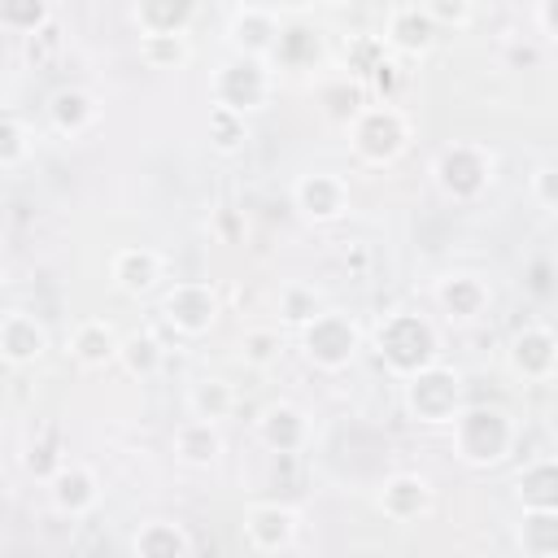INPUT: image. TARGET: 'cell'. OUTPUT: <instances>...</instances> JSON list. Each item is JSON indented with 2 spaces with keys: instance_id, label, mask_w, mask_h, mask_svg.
<instances>
[{
  "instance_id": "1",
  "label": "cell",
  "mask_w": 558,
  "mask_h": 558,
  "mask_svg": "<svg viewBox=\"0 0 558 558\" xmlns=\"http://www.w3.org/2000/svg\"><path fill=\"white\" fill-rule=\"evenodd\" d=\"M375 353L384 357V366L392 375H414L423 366L436 362L440 353V340H436V327L423 318V314H410V310H397L388 314L379 327H375Z\"/></svg>"
},
{
  "instance_id": "2",
  "label": "cell",
  "mask_w": 558,
  "mask_h": 558,
  "mask_svg": "<svg viewBox=\"0 0 558 558\" xmlns=\"http://www.w3.org/2000/svg\"><path fill=\"white\" fill-rule=\"evenodd\" d=\"M453 440H458V458L471 466H488L501 462L514 445V423L506 410L497 405H480V410H458L453 414Z\"/></svg>"
},
{
  "instance_id": "3",
  "label": "cell",
  "mask_w": 558,
  "mask_h": 558,
  "mask_svg": "<svg viewBox=\"0 0 558 558\" xmlns=\"http://www.w3.org/2000/svg\"><path fill=\"white\" fill-rule=\"evenodd\" d=\"M349 135H353V153L362 157V161H371V166H384V161H392L405 144H410V122H405V113L397 109V105H362L349 122Z\"/></svg>"
},
{
  "instance_id": "4",
  "label": "cell",
  "mask_w": 558,
  "mask_h": 558,
  "mask_svg": "<svg viewBox=\"0 0 558 558\" xmlns=\"http://www.w3.org/2000/svg\"><path fill=\"white\" fill-rule=\"evenodd\" d=\"M301 327H305L301 349H305V357H310L314 366H323V371L349 366L353 353H357V344H362V331H357L353 318L340 314V310H318V314H314L310 323H301Z\"/></svg>"
},
{
  "instance_id": "5",
  "label": "cell",
  "mask_w": 558,
  "mask_h": 558,
  "mask_svg": "<svg viewBox=\"0 0 558 558\" xmlns=\"http://www.w3.org/2000/svg\"><path fill=\"white\" fill-rule=\"evenodd\" d=\"M405 405L418 423H453V414L462 410V379L432 362L405 375Z\"/></svg>"
},
{
  "instance_id": "6",
  "label": "cell",
  "mask_w": 558,
  "mask_h": 558,
  "mask_svg": "<svg viewBox=\"0 0 558 558\" xmlns=\"http://www.w3.org/2000/svg\"><path fill=\"white\" fill-rule=\"evenodd\" d=\"M270 96V70H266V57H248L240 52L235 61H227L214 78V105L218 109H231V113H253L262 109V100Z\"/></svg>"
},
{
  "instance_id": "7",
  "label": "cell",
  "mask_w": 558,
  "mask_h": 558,
  "mask_svg": "<svg viewBox=\"0 0 558 558\" xmlns=\"http://www.w3.org/2000/svg\"><path fill=\"white\" fill-rule=\"evenodd\" d=\"M432 174H436L445 196L471 201L493 183V153L480 148V144H449V148H440Z\"/></svg>"
},
{
  "instance_id": "8",
  "label": "cell",
  "mask_w": 558,
  "mask_h": 558,
  "mask_svg": "<svg viewBox=\"0 0 558 558\" xmlns=\"http://www.w3.org/2000/svg\"><path fill=\"white\" fill-rule=\"evenodd\" d=\"M161 318L179 331V336H201L214 327L218 318V296L209 283H174L161 301Z\"/></svg>"
},
{
  "instance_id": "9",
  "label": "cell",
  "mask_w": 558,
  "mask_h": 558,
  "mask_svg": "<svg viewBox=\"0 0 558 558\" xmlns=\"http://www.w3.org/2000/svg\"><path fill=\"white\" fill-rule=\"evenodd\" d=\"M292 201L301 209V218L310 222H336L344 209H349V187L340 174H327V170H310L292 183Z\"/></svg>"
},
{
  "instance_id": "10",
  "label": "cell",
  "mask_w": 558,
  "mask_h": 558,
  "mask_svg": "<svg viewBox=\"0 0 558 558\" xmlns=\"http://www.w3.org/2000/svg\"><path fill=\"white\" fill-rule=\"evenodd\" d=\"M44 349H48V331L35 314L13 310V314L0 318V357L9 366H31V362L44 357Z\"/></svg>"
},
{
  "instance_id": "11",
  "label": "cell",
  "mask_w": 558,
  "mask_h": 558,
  "mask_svg": "<svg viewBox=\"0 0 558 558\" xmlns=\"http://www.w3.org/2000/svg\"><path fill=\"white\" fill-rule=\"evenodd\" d=\"M109 270H113V283L126 296H144L161 279V253H153V248H118Z\"/></svg>"
},
{
  "instance_id": "12",
  "label": "cell",
  "mask_w": 558,
  "mask_h": 558,
  "mask_svg": "<svg viewBox=\"0 0 558 558\" xmlns=\"http://www.w3.org/2000/svg\"><path fill=\"white\" fill-rule=\"evenodd\" d=\"M384 44L397 48V52H405V57H423V52H432V44H436V22H432L418 4L397 9L392 22H388Z\"/></svg>"
},
{
  "instance_id": "13",
  "label": "cell",
  "mask_w": 558,
  "mask_h": 558,
  "mask_svg": "<svg viewBox=\"0 0 558 558\" xmlns=\"http://www.w3.org/2000/svg\"><path fill=\"white\" fill-rule=\"evenodd\" d=\"M510 366L523 379H549L554 375V336L549 327H527L510 344Z\"/></svg>"
},
{
  "instance_id": "14",
  "label": "cell",
  "mask_w": 558,
  "mask_h": 558,
  "mask_svg": "<svg viewBox=\"0 0 558 558\" xmlns=\"http://www.w3.org/2000/svg\"><path fill=\"white\" fill-rule=\"evenodd\" d=\"M118 344H122V336L105 318H83L74 327V336H70V353L83 366H109V362H118Z\"/></svg>"
},
{
  "instance_id": "15",
  "label": "cell",
  "mask_w": 558,
  "mask_h": 558,
  "mask_svg": "<svg viewBox=\"0 0 558 558\" xmlns=\"http://www.w3.org/2000/svg\"><path fill=\"white\" fill-rule=\"evenodd\" d=\"M436 301L445 305V314H453L458 323H471L484 314L488 305V288L475 279V275H445L436 283Z\"/></svg>"
},
{
  "instance_id": "16",
  "label": "cell",
  "mask_w": 558,
  "mask_h": 558,
  "mask_svg": "<svg viewBox=\"0 0 558 558\" xmlns=\"http://www.w3.org/2000/svg\"><path fill=\"white\" fill-rule=\"evenodd\" d=\"M231 39L248 57H270V48L279 39V22L266 9H240L235 22H231Z\"/></svg>"
},
{
  "instance_id": "17",
  "label": "cell",
  "mask_w": 558,
  "mask_h": 558,
  "mask_svg": "<svg viewBox=\"0 0 558 558\" xmlns=\"http://www.w3.org/2000/svg\"><path fill=\"white\" fill-rule=\"evenodd\" d=\"M257 432H262V440L270 445V449H301V440H305V414L296 410V405H288V401H279V405H270L262 418H257Z\"/></svg>"
},
{
  "instance_id": "18",
  "label": "cell",
  "mask_w": 558,
  "mask_h": 558,
  "mask_svg": "<svg viewBox=\"0 0 558 558\" xmlns=\"http://www.w3.org/2000/svg\"><path fill=\"white\" fill-rule=\"evenodd\" d=\"M174 449H179V458L187 462V466H209V462H218V453H222V440H218V427L209 423V418H187L179 432H174Z\"/></svg>"
},
{
  "instance_id": "19",
  "label": "cell",
  "mask_w": 558,
  "mask_h": 558,
  "mask_svg": "<svg viewBox=\"0 0 558 558\" xmlns=\"http://www.w3.org/2000/svg\"><path fill=\"white\" fill-rule=\"evenodd\" d=\"M192 17V0H135L140 35H183Z\"/></svg>"
},
{
  "instance_id": "20",
  "label": "cell",
  "mask_w": 558,
  "mask_h": 558,
  "mask_svg": "<svg viewBox=\"0 0 558 558\" xmlns=\"http://www.w3.org/2000/svg\"><path fill=\"white\" fill-rule=\"evenodd\" d=\"M48 118H52V126H57L61 135H83V131L96 122V105H92L87 92L61 87V92L52 96V105H48Z\"/></svg>"
},
{
  "instance_id": "21",
  "label": "cell",
  "mask_w": 558,
  "mask_h": 558,
  "mask_svg": "<svg viewBox=\"0 0 558 558\" xmlns=\"http://www.w3.org/2000/svg\"><path fill=\"white\" fill-rule=\"evenodd\" d=\"M379 506H384L397 523L423 514V510H427V480H423V475H392V480L384 484Z\"/></svg>"
},
{
  "instance_id": "22",
  "label": "cell",
  "mask_w": 558,
  "mask_h": 558,
  "mask_svg": "<svg viewBox=\"0 0 558 558\" xmlns=\"http://www.w3.org/2000/svg\"><path fill=\"white\" fill-rule=\"evenodd\" d=\"M52 497H57L61 510H74L78 514V510H87L96 501V484H92V475L83 466H61L52 475Z\"/></svg>"
},
{
  "instance_id": "23",
  "label": "cell",
  "mask_w": 558,
  "mask_h": 558,
  "mask_svg": "<svg viewBox=\"0 0 558 558\" xmlns=\"http://www.w3.org/2000/svg\"><path fill=\"white\" fill-rule=\"evenodd\" d=\"M187 405H192V414H196V418L218 423V418H227V414H231L235 392H231V384H227V379H201V384L187 392Z\"/></svg>"
},
{
  "instance_id": "24",
  "label": "cell",
  "mask_w": 558,
  "mask_h": 558,
  "mask_svg": "<svg viewBox=\"0 0 558 558\" xmlns=\"http://www.w3.org/2000/svg\"><path fill=\"white\" fill-rule=\"evenodd\" d=\"M118 362H126L131 375H153L161 366V349H157L153 336H126L118 344Z\"/></svg>"
},
{
  "instance_id": "25",
  "label": "cell",
  "mask_w": 558,
  "mask_h": 558,
  "mask_svg": "<svg viewBox=\"0 0 558 558\" xmlns=\"http://www.w3.org/2000/svg\"><path fill=\"white\" fill-rule=\"evenodd\" d=\"M48 17V4L44 0H0V22L17 35H35Z\"/></svg>"
},
{
  "instance_id": "26",
  "label": "cell",
  "mask_w": 558,
  "mask_h": 558,
  "mask_svg": "<svg viewBox=\"0 0 558 558\" xmlns=\"http://www.w3.org/2000/svg\"><path fill=\"white\" fill-rule=\"evenodd\" d=\"M140 52L148 65H179L187 61V35H140Z\"/></svg>"
},
{
  "instance_id": "27",
  "label": "cell",
  "mask_w": 558,
  "mask_h": 558,
  "mask_svg": "<svg viewBox=\"0 0 558 558\" xmlns=\"http://www.w3.org/2000/svg\"><path fill=\"white\" fill-rule=\"evenodd\" d=\"M279 331L275 327H253V331H244V340H240V357L248 362V366H270V362H279Z\"/></svg>"
},
{
  "instance_id": "28",
  "label": "cell",
  "mask_w": 558,
  "mask_h": 558,
  "mask_svg": "<svg viewBox=\"0 0 558 558\" xmlns=\"http://www.w3.org/2000/svg\"><path fill=\"white\" fill-rule=\"evenodd\" d=\"M209 131L218 135L214 144H218L222 153H235V148L244 144V118L231 113V109H218V105H214V113H209Z\"/></svg>"
},
{
  "instance_id": "29",
  "label": "cell",
  "mask_w": 558,
  "mask_h": 558,
  "mask_svg": "<svg viewBox=\"0 0 558 558\" xmlns=\"http://www.w3.org/2000/svg\"><path fill=\"white\" fill-rule=\"evenodd\" d=\"M26 153H31V140H26L22 122L0 118V166H17V161H26Z\"/></svg>"
},
{
  "instance_id": "30",
  "label": "cell",
  "mask_w": 558,
  "mask_h": 558,
  "mask_svg": "<svg viewBox=\"0 0 558 558\" xmlns=\"http://www.w3.org/2000/svg\"><path fill=\"white\" fill-rule=\"evenodd\" d=\"M418 9H423L436 26H466V22H471L475 0H423Z\"/></svg>"
},
{
  "instance_id": "31",
  "label": "cell",
  "mask_w": 558,
  "mask_h": 558,
  "mask_svg": "<svg viewBox=\"0 0 558 558\" xmlns=\"http://www.w3.org/2000/svg\"><path fill=\"white\" fill-rule=\"evenodd\" d=\"M532 192H536L541 209H554V205H558V201H554V166H549V161L536 166V174H532Z\"/></svg>"
},
{
  "instance_id": "32",
  "label": "cell",
  "mask_w": 558,
  "mask_h": 558,
  "mask_svg": "<svg viewBox=\"0 0 558 558\" xmlns=\"http://www.w3.org/2000/svg\"><path fill=\"white\" fill-rule=\"evenodd\" d=\"M536 22H541V39L554 44V39H558V26H554V0H536Z\"/></svg>"
},
{
  "instance_id": "33",
  "label": "cell",
  "mask_w": 558,
  "mask_h": 558,
  "mask_svg": "<svg viewBox=\"0 0 558 558\" xmlns=\"http://www.w3.org/2000/svg\"><path fill=\"white\" fill-rule=\"evenodd\" d=\"M323 4H340V0H323Z\"/></svg>"
}]
</instances>
